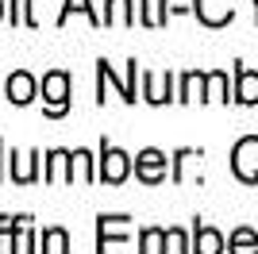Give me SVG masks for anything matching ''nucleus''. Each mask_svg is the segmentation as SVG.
Listing matches in <instances>:
<instances>
[{"mask_svg":"<svg viewBox=\"0 0 258 254\" xmlns=\"http://www.w3.org/2000/svg\"><path fill=\"white\" fill-rule=\"evenodd\" d=\"M193 12L205 27H224V23H231V16H235L231 0H197Z\"/></svg>","mask_w":258,"mask_h":254,"instance_id":"obj_6","label":"nucleus"},{"mask_svg":"<svg viewBox=\"0 0 258 254\" xmlns=\"http://www.w3.org/2000/svg\"><path fill=\"white\" fill-rule=\"evenodd\" d=\"M227 254H258V231L250 227H235L227 239Z\"/></svg>","mask_w":258,"mask_h":254,"instance_id":"obj_10","label":"nucleus"},{"mask_svg":"<svg viewBox=\"0 0 258 254\" xmlns=\"http://www.w3.org/2000/svg\"><path fill=\"white\" fill-rule=\"evenodd\" d=\"M205 100H227V74L224 70H212L205 77Z\"/></svg>","mask_w":258,"mask_h":254,"instance_id":"obj_15","label":"nucleus"},{"mask_svg":"<svg viewBox=\"0 0 258 254\" xmlns=\"http://www.w3.org/2000/svg\"><path fill=\"white\" fill-rule=\"evenodd\" d=\"M170 246H173V254H193V246H189V239H185V231H177V227H170Z\"/></svg>","mask_w":258,"mask_h":254,"instance_id":"obj_20","label":"nucleus"},{"mask_svg":"<svg viewBox=\"0 0 258 254\" xmlns=\"http://www.w3.org/2000/svg\"><path fill=\"white\" fill-rule=\"evenodd\" d=\"M0 154H4V143H0Z\"/></svg>","mask_w":258,"mask_h":254,"instance_id":"obj_22","label":"nucleus"},{"mask_svg":"<svg viewBox=\"0 0 258 254\" xmlns=\"http://www.w3.org/2000/svg\"><path fill=\"white\" fill-rule=\"evenodd\" d=\"M205 77H208V74H185V77H181V93H177V100H193V93L205 100Z\"/></svg>","mask_w":258,"mask_h":254,"instance_id":"obj_17","label":"nucleus"},{"mask_svg":"<svg viewBox=\"0 0 258 254\" xmlns=\"http://www.w3.org/2000/svg\"><path fill=\"white\" fill-rule=\"evenodd\" d=\"M35 77L27 74V70H16V74L4 81V100H12V104H31L35 100Z\"/></svg>","mask_w":258,"mask_h":254,"instance_id":"obj_7","label":"nucleus"},{"mask_svg":"<svg viewBox=\"0 0 258 254\" xmlns=\"http://www.w3.org/2000/svg\"><path fill=\"white\" fill-rule=\"evenodd\" d=\"M0 20H4V0H0Z\"/></svg>","mask_w":258,"mask_h":254,"instance_id":"obj_21","label":"nucleus"},{"mask_svg":"<svg viewBox=\"0 0 258 254\" xmlns=\"http://www.w3.org/2000/svg\"><path fill=\"white\" fill-rule=\"evenodd\" d=\"M166 243H170V235L162 227H147L139 235V254H166Z\"/></svg>","mask_w":258,"mask_h":254,"instance_id":"obj_11","label":"nucleus"},{"mask_svg":"<svg viewBox=\"0 0 258 254\" xmlns=\"http://www.w3.org/2000/svg\"><path fill=\"white\" fill-rule=\"evenodd\" d=\"M231 173L247 185H258V135L239 139L231 150Z\"/></svg>","mask_w":258,"mask_h":254,"instance_id":"obj_1","label":"nucleus"},{"mask_svg":"<svg viewBox=\"0 0 258 254\" xmlns=\"http://www.w3.org/2000/svg\"><path fill=\"white\" fill-rule=\"evenodd\" d=\"M131 173V154H123V150L116 147H100V169H97V177H104L108 185H119V181H127Z\"/></svg>","mask_w":258,"mask_h":254,"instance_id":"obj_3","label":"nucleus"},{"mask_svg":"<svg viewBox=\"0 0 258 254\" xmlns=\"http://www.w3.org/2000/svg\"><path fill=\"white\" fill-rule=\"evenodd\" d=\"M43 254H70V235L62 227H46L43 231Z\"/></svg>","mask_w":258,"mask_h":254,"instance_id":"obj_14","label":"nucleus"},{"mask_svg":"<svg viewBox=\"0 0 258 254\" xmlns=\"http://www.w3.org/2000/svg\"><path fill=\"white\" fill-rule=\"evenodd\" d=\"M143 96H147L151 104H162V100H177V96H170V85L162 89V77H158V74H143Z\"/></svg>","mask_w":258,"mask_h":254,"instance_id":"obj_13","label":"nucleus"},{"mask_svg":"<svg viewBox=\"0 0 258 254\" xmlns=\"http://www.w3.org/2000/svg\"><path fill=\"white\" fill-rule=\"evenodd\" d=\"M43 100L46 116H66V108H70V74L66 70H50L43 77Z\"/></svg>","mask_w":258,"mask_h":254,"instance_id":"obj_2","label":"nucleus"},{"mask_svg":"<svg viewBox=\"0 0 258 254\" xmlns=\"http://www.w3.org/2000/svg\"><path fill=\"white\" fill-rule=\"evenodd\" d=\"M231 100H239V104H258V74L243 62H235V96H231Z\"/></svg>","mask_w":258,"mask_h":254,"instance_id":"obj_8","label":"nucleus"},{"mask_svg":"<svg viewBox=\"0 0 258 254\" xmlns=\"http://www.w3.org/2000/svg\"><path fill=\"white\" fill-rule=\"evenodd\" d=\"M135 173H139V181H147V185L166 181V154L154 150V147L139 150V154H135Z\"/></svg>","mask_w":258,"mask_h":254,"instance_id":"obj_4","label":"nucleus"},{"mask_svg":"<svg viewBox=\"0 0 258 254\" xmlns=\"http://www.w3.org/2000/svg\"><path fill=\"white\" fill-rule=\"evenodd\" d=\"M224 235L208 227V223H193V254H224Z\"/></svg>","mask_w":258,"mask_h":254,"instance_id":"obj_9","label":"nucleus"},{"mask_svg":"<svg viewBox=\"0 0 258 254\" xmlns=\"http://www.w3.org/2000/svg\"><path fill=\"white\" fill-rule=\"evenodd\" d=\"M162 4H166V0H143V23H147V27H158V23L166 20Z\"/></svg>","mask_w":258,"mask_h":254,"instance_id":"obj_19","label":"nucleus"},{"mask_svg":"<svg viewBox=\"0 0 258 254\" xmlns=\"http://www.w3.org/2000/svg\"><path fill=\"white\" fill-rule=\"evenodd\" d=\"M70 12H81V16H89V23H93V27H100V23H104V16H97L89 0H66V8H62V16H58V23L70 20Z\"/></svg>","mask_w":258,"mask_h":254,"instance_id":"obj_16","label":"nucleus"},{"mask_svg":"<svg viewBox=\"0 0 258 254\" xmlns=\"http://www.w3.org/2000/svg\"><path fill=\"white\" fill-rule=\"evenodd\" d=\"M119 220H123V216H100V220H97V235H100L97 254H131L127 250V239H123V235H112Z\"/></svg>","mask_w":258,"mask_h":254,"instance_id":"obj_5","label":"nucleus"},{"mask_svg":"<svg viewBox=\"0 0 258 254\" xmlns=\"http://www.w3.org/2000/svg\"><path fill=\"white\" fill-rule=\"evenodd\" d=\"M104 23H123V27H131V23H135V4H131V0H108Z\"/></svg>","mask_w":258,"mask_h":254,"instance_id":"obj_12","label":"nucleus"},{"mask_svg":"<svg viewBox=\"0 0 258 254\" xmlns=\"http://www.w3.org/2000/svg\"><path fill=\"white\" fill-rule=\"evenodd\" d=\"M23 220H27V216H0V254H4L8 239H12V235H16V231L23 227Z\"/></svg>","mask_w":258,"mask_h":254,"instance_id":"obj_18","label":"nucleus"}]
</instances>
